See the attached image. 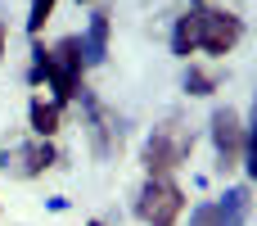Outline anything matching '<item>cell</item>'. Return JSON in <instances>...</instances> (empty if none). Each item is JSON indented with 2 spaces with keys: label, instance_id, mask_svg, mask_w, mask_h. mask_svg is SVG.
Wrapping results in <instances>:
<instances>
[{
  "label": "cell",
  "instance_id": "6da1fadb",
  "mask_svg": "<svg viewBox=\"0 0 257 226\" xmlns=\"http://www.w3.org/2000/svg\"><path fill=\"white\" fill-rule=\"evenodd\" d=\"M81 68H86V59H81V36H63L54 50H45V45L32 50V82H50L54 95H59V104L77 95Z\"/></svg>",
  "mask_w": 257,
  "mask_h": 226
},
{
  "label": "cell",
  "instance_id": "8fae6325",
  "mask_svg": "<svg viewBox=\"0 0 257 226\" xmlns=\"http://www.w3.org/2000/svg\"><path fill=\"white\" fill-rule=\"evenodd\" d=\"M212 86H217V82H212L203 68H190V72H185V91H190V95H212Z\"/></svg>",
  "mask_w": 257,
  "mask_h": 226
},
{
  "label": "cell",
  "instance_id": "ba28073f",
  "mask_svg": "<svg viewBox=\"0 0 257 226\" xmlns=\"http://www.w3.org/2000/svg\"><path fill=\"white\" fill-rule=\"evenodd\" d=\"M104 54H108V9H99L90 18V32L81 41V59L86 63H104Z\"/></svg>",
  "mask_w": 257,
  "mask_h": 226
},
{
  "label": "cell",
  "instance_id": "9a60e30c",
  "mask_svg": "<svg viewBox=\"0 0 257 226\" xmlns=\"http://www.w3.org/2000/svg\"><path fill=\"white\" fill-rule=\"evenodd\" d=\"M0 54H5V27H0Z\"/></svg>",
  "mask_w": 257,
  "mask_h": 226
},
{
  "label": "cell",
  "instance_id": "7a4b0ae2",
  "mask_svg": "<svg viewBox=\"0 0 257 226\" xmlns=\"http://www.w3.org/2000/svg\"><path fill=\"white\" fill-rule=\"evenodd\" d=\"M190 149H194V136H190L181 122H163V127H154V136L145 140V168H149V177H167V172H176V168L190 159Z\"/></svg>",
  "mask_w": 257,
  "mask_h": 226
},
{
  "label": "cell",
  "instance_id": "5bb4252c",
  "mask_svg": "<svg viewBox=\"0 0 257 226\" xmlns=\"http://www.w3.org/2000/svg\"><path fill=\"white\" fill-rule=\"evenodd\" d=\"M244 145H248V177L257 181V104H253V127H248V140Z\"/></svg>",
  "mask_w": 257,
  "mask_h": 226
},
{
  "label": "cell",
  "instance_id": "277c9868",
  "mask_svg": "<svg viewBox=\"0 0 257 226\" xmlns=\"http://www.w3.org/2000/svg\"><path fill=\"white\" fill-rule=\"evenodd\" d=\"M244 36V23L226 9H194V41L208 54H230V45Z\"/></svg>",
  "mask_w": 257,
  "mask_h": 226
},
{
  "label": "cell",
  "instance_id": "5b68a950",
  "mask_svg": "<svg viewBox=\"0 0 257 226\" xmlns=\"http://www.w3.org/2000/svg\"><path fill=\"white\" fill-rule=\"evenodd\" d=\"M50 163H54V145H50V140L9 145V149L0 154V172H5V177H14V181H32V177H41Z\"/></svg>",
  "mask_w": 257,
  "mask_h": 226
},
{
  "label": "cell",
  "instance_id": "52a82bcc",
  "mask_svg": "<svg viewBox=\"0 0 257 226\" xmlns=\"http://www.w3.org/2000/svg\"><path fill=\"white\" fill-rule=\"evenodd\" d=\"M86 109H90V131H95V149L99 154H113L117 149V140H122V131L108 122V113H104V104L99 100H90L86 95Z\"/></svg>",
  "mask_w": 257,
  "mask_h": 226
},
{
  "label": "cell",
  "instance_id": "30bf717a",
  "mask_svg": "<svg viewBox=\"0 0 257 226\" xmlns=\"http://www.w3.org/2000/svg\"><path fill=\"white\" fill-rule=\"evenodd\" d=\"M27 118H32V131H36L41 140H50V136L59 131V104H45V100H32Z\"/></svg>",
  "mask_w": 257,
  "mask_h": 226
},
{
  "label": "cell",
  "instance_id": "9c48e42d",
  "mask_svg": "<svg viewBox=\"0 0 257 226\" xmlns=\"http://www.w3.org/2000/svg\"><path fill=\"white\" fill-rule=\"evenodd\" d=\"M217 217H221V226H244V217H248V190H226L221 204H217Z\"/></svg>",
  "mask_w": 257,
  "mask_h": 226
},
{
  "label": "cell",
  "instance_id": "2e32d148",
  "mask_svg": "<svg viewBox=\"0 0 257 226\" xmlns=\"http://www.w3.org/2000/svg\"><path fill=\"white\" fill-rule=\"evenodd\" d=\"M90 226H104V222H90Z\"/></svg>",
  "mask_w": 257,
  "mask_h": 226
},
{
  "label": "cell",
  "instance_id": "4fadbf2b",
  "mask_svg": "<svg viewBox=\"0 0 257 226\" xmlns=\"http://www.w3.org/2000/svg\"><path fill=\"white\" fill-rule=\"evenodd\" d=\"M190 226H221V217H217V204H199V208L190 213Z\"/></svg>",
  "mask_w": 257,
  "mask_h": 226
},
{
  "label": "cell",
  "instance_id": "7c38bea8",
  "mask_svg": "<svg viewBox=\"0 0 257 226\" xmlns=\"http://www.w3.org/2000/svg\"><path fill=\"white\" fill-rule=\"evenodd\" d=\"M54 14V0H32V18H27V32L36 36L41 27H45V18Z\"/></svg>",
  "mask_w": 257,
  "mask_h": 226
},
{
  "label": "cell",
  "instance_id": "8992f818",
  "mask_svg": "<svg viewBox=\"0 0 257 226\" xmlns=\"http://www.w3.org/2000/svg\"><path fill=\"white\" fill-rule=\"evenodd\" d=\"M212 145H217V159L221 168L230 172L244 154V127H239V113L235 109H217L212 113Z\"/></svg>",
  "mask_w": 257,
  "mask_h": 226
},
{
  "label": "cell",
  "instance_id": "3957f363",
  "mask_svg": "<svg viewBox=\"0 0 257 226\" xmlns=\"http://www.w3.org/2000/svg\"><path fill=\"white\" fill-rule=\"evenodd\" d=\"M181 208H185V195H181V186H172L167 177H149L145 190H140V199H136L140 222H149V226H176Z\"/></svg>",
  "mask_w": 257,
  "mask_h": 226
}]
</instances>
